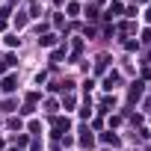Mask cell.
<instances>
[{"label": "cell", "mask_w": 151, "mask_h": 151, "mask_svg": "<svg viewBox=\"0 0 151 151\" xmlns=\"http://www.w3.org/2000/svg\"><path fill=\"white\" fill-rule=\"evenodd\" d=\"M3 89L12 92V89H15V77H6V80H3Z\"/></svg>", "instance_id": "6da1fadb"}, {"label": "cell", "mask_w": 151, "mask_h": 151, "mask_svg": "<svg viewBox=\"0 0 151 151\" xmlns=\"http://www.w3.org/2000/svg\"><path fill=\"white\" fill-rule=\"evenodd\" d=\"M104 142H113V145H119V136H116V133H104Z\"/></svg>", "instance_id": "7a4b0ae2"}, {"label": "cell", "mask_w": 151, "mask_h": 151, "mask_svg": "<svg viewBox=\"0 0 151 151\" xmlns=\"http://www.w3.org/2000/svg\"><path fill=\"white\" fill-rule=\"evenodd\" d=\"M53 42H56V36H45V39H42V45H45V47H50Z\"/></svg>", "instance_id": "3957f363"}, {"label": "cell", "mask_w": 151, "mask_h": 151, "mask_svg": "<svg viewBox=\"0 0 151 151\" xmlns=\"http://www.w3.org/2000/svg\"><path fill=\"white\" fill-rule=\"evenodd\" d=\"M12 151H18V148H12Z\"/></svg>", "instance_id": "277c9868"}]
</instances>
